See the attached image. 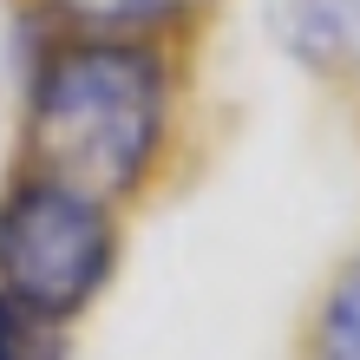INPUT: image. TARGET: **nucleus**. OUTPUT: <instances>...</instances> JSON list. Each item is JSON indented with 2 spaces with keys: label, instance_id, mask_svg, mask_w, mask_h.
<instances>
[{
  "label": "nucleus",
  "instance_id": "7",
  "mask_svg": "<svg viewBox=\"0 0 360 360\" xmlns=\"http://www.w3.org/2000/svg\"><path fill=\"white\" fill-rule=\"evenodd\" d=\"M354 112H360V92H354Z\"/></svg>",
  "mask_w": 360,
  "mask_h": 360
},
{
  "label": "nucleus",
  "instance_id": "1",
  "mask_svg": "<svg viewBox=\"0 0 360 360\" xmlns=\"http://www.w3.org/2000/svg\"><path fill=\"white\" fill-rule=\"evenodd\" d=\"M203 46L151 33H33L20 27L13 158L118 203L151 210L197 164Z\"/></svg>",
  "mask_w": 360,
  "mask_h": 360
},
{
  "label": "nucleus",
  "instance_id": "6",
  "mask_svg": "<svg viewBox=\"0 0 360 360\" xmlns=\"http://www.w3.org/2000/svg\"><path fill=\"white\" fill-rule=\"evenodd\" d=\"M0 360H79V328L0 295Z\"/></svg>",
  "mask_w": 360,
  "mask_h": 360
},
{
  "label": "nucleus",
  "instance_id": "3",
  "mask_svg": "<svg viewBox=\"0 0 360 360\" xmlns=\"http://www.w3.org/2000/svg\"><path fill=\"white\" fill-rule=\"evenodd\" d=\"M262 33L308 86L360 92V0H262Z\"/></svg>",
  "mask_w": 360,
  "mask_h": 360
},
{
  "label": "nucleus",
  "instance_id": "5",
  "mask_svg": "<svg viewBox=\"0 0 360 360\" xmlns=\"http://www.w3.org/2000/svg\"><path fill=\"white\" fill-rule=\"evenodd\" d=\"M295 360H360V243L314 282L295 328Z\"/></svg>",
  "mask_w": 360,
  "mask_h": 360
},
{
  "label": "nucleus",
  "instance_id": "2",
  "mask_svg": "<svg viewBox=\"0 0 360 360\" xmlns=\"http://www.w3.org/2000/svg\"><path fill=\"white\" fill-rule=\"evenodd\" d=\"M131 256V217L118 203L53 177L27 158L0 171V295L79 328L118 288Z\"/></svg>",
  "mask_w": 360,
  "mask_h": 360
},
{
  "label": "nucleus",
  "instance_id": "4",
  "mask_svg": "<svg viewBox=\"0 0 360 360\" xmlns=\"http://www.w3.org/2000/svg\"><path fill=\"white\" fill-rule=\"evenodd\" d=\"M229 0H13V27L33 33H151V39H210Z\"/></svg>",
  "mask_w": 360,
  "mask_h": 360
}]
</instances>
